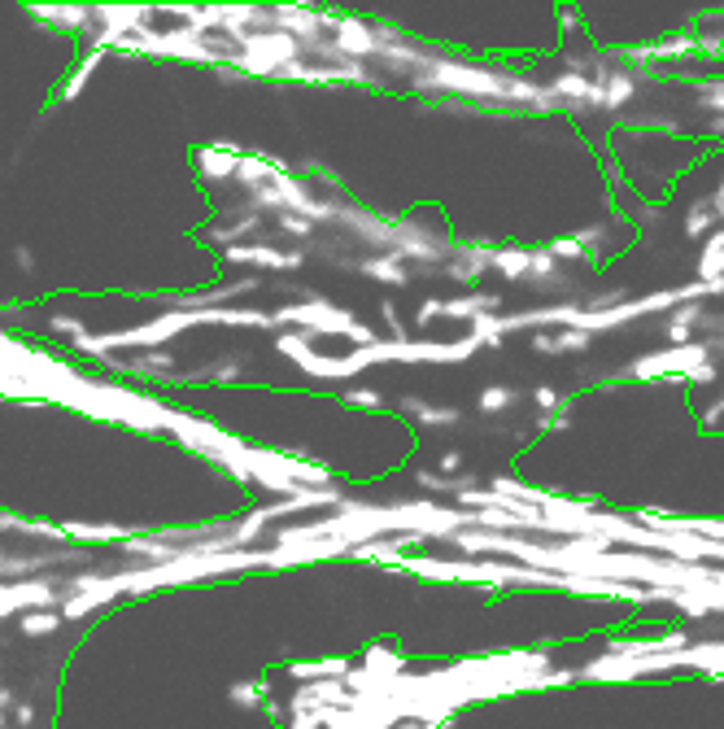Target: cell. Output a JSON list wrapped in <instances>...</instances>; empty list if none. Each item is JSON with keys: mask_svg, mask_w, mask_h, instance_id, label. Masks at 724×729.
<instances>
[{"mask_svg": "<svg viewBox=\"0 0 724 729\" xmlns=\"http://www.w3.org/2000/svg\"><path fill=\"white\" fill-rule=\"evenodd\" d=\"M14 262H18L22 271H35V254H31L27 245H18V249H14Z\"/></svg>", "mask_w": 724, "mask_h": 729, "instance_id": "ba28073f", "label": "cell"}, {"mask_svg": "<svg viewBox=\"0 0 724 729\" xmlns=\"http://www.w3.org/2000/svg\"><path fill=\"white\" fill-rule=\"evenodd\" d=\"M101 62H105V49H96V44H92V49H88V53H83V62L75 66V75H70V79H66V88H62V101H75V97H79V92H83V83H88V79H92V70H96V66H101Z\"/></svg>", "mask_w": 724, "mask_h": 729, "instance_id": "3957f363", "label": "cell"}, {"mask_svg": "<svg viewBox=\"0 0 724 729\" xmlns=\"http://www.w3.org/2000/svg\"><path fill=\"white\" fill-rule=\"evenodd\" d=\"M18 629L27 638H48V633L62 629V612H27V616H18Z\"/></svg>", "mask_w": 724, "mask_h": 729, "instance_id": "277c9868", "label": "cell"}, {"mask_svg": "<svg viewBox=\"0 0 724 729\" xmlns=\"http://www.w3.org/2000/svg\"><path fill=\"white\" fill-rule=\"evenodd\" d=\"M0 708H18V703H14V690H9V686H0Z\"/></svg>", "mask_w": 724, "mask_h": 729, "instance_id": "9c48e42d", "label": "cell"}, {"mask_svg": "<svg viewBox=\"0 0 724 729\" xmlns=\"http://www.w3.org/2000/svg\"><path fill=\"white\" fill-rule=\"evenodd\" d=\"M48 332H62V337H70V341L88 337V332H83V324H79L75 315H53V319H48Z\"/></svg>", "mask_w": 724, "mask_h": 729, "instance_id": "8992f818", "label": "cell"}, {"mask_svg": "<svg viewBox=\"0 0 724 729\" xmlns=\"http://www.w3.org/2000/svg\"><path fill=\"white\" fill-rule=\"evenodd\" d=\"M0 529L22 533V537H44V542H66V524H48V520L9 516V511H0Z\"/></svg>", "mask_w": 724, "mask_h": 729, "instance_id": "7a4b0ae2", "label": "cell"}, {"mask_svg": "<svg viewBox=\"0 0 724 729\" xmlns=\"http://www.w3.org/2000/svg\"><path fill=\"white\" fill-rule=\"evenodd\" d=\"M0 729H5V716H0Z\"/></svg>", "mask_w": 724, "mask_h": 729, "instance_id": "30bf717a", "label": "cell"}, {"mask_svg": "<svg viewBox=\"0 0 724 729\" xmlns=\"http://www.w3.org/2000/svg\"><path fill=\"white\" fill-rule=\"evenodd\" d=\"M35 18L53 22L62 31H88L92 27V9L88 5H31Z\"/></svg>", "mask_w": 724, "mask_h": 729, "instance_id": "6da1fadb", "label": "cell"}, {"mask_svg": "<svg viewBox=\"0 0 724 729\" xmlns=\"http://www.w3.org/2000/svg\"><path fill=\"white\" fill-rule=\"evenodd\" d=\"M14 721H18L22 729L35 725V708H31V703H18V708H14Z\"/></svg>", "mask_w": 724, "mask_h": 729, "instance_id": "52a82bcc", "label": "cell"}, {"mask_svg": "<svg viewBox=\"0 0 724 729\" xmlns=\"http://www.w3.org/2000/svg\"><path fill=\"white\" fill-rule=\"evenodd\" d=\"M66 537H75V542H118L123 529H114V524H66Z\"/></svg>", "mask_w": 724, "mask_h": 729, "instance_id": "5b68a950", "label": "cell"}]
</instances>
